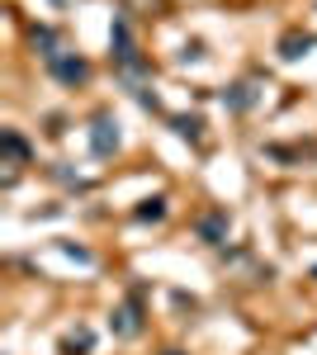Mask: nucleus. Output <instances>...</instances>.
Listing matches in <instances>:
<instances>
[{
	"label": "nucleus",
	"instance_id": "obj_1",
	"mask_svg": "<svg viewBox=\"0 0 317 355\" xmlns=\"http://www.w3.org/2000/svg\"><path fill=\"white\" fill-rule=\"evenodd\" d=\"M114 62H119V71L128 76V85H137V76L147 71L142 67V57H137V48H132V28H128V19H114Z\"/></svg>",
	"mask_w": 317,
	"mask_h": 355
},
{
	"label": "nucleus",
	"instance_id": "obj_2",
	"mask_svg": "<svg viewBox=\"0 0 317 355\" xmlns=\"http://www.w3.org/2000/svg\"><path fill=\"white\" fill-rule=\"evenodd\" d=\"M48 67H53L57 81H67V85H80L85 76H90V62H85V57H76V53H57Z\"/></svg>",
	"mask_w": 317,
	"mask_h": 355
},
{
	"label": "nucleus",
	"instance_id": "obj_3",
	"mask_svg": "<svg viewBox=\"0 0 317 355\" xmlns=\"http://www.w3.org/2000/svg\"><path fill=\"white\" fill-rule=\"evenodd\" d=\"M90 147H95V157H109V152L119 147V123H114L109 114H95V123H90Z\"/></svg>",
	"mask_w": 317,
	"mask_h": 355
},
{
	"label": "nucleus",
	"instance_id": "obj_4",
	"mask_svg": "<svg viewBox=\"0 0 317 355\" xmlns=\"http://www.w3.org/2000/svg\"><path fill=\"white\" fill-rule=\"evenodd\" d=\"M313 43H317L313 33H303V28H289V33L280 38V57H284V62H298V57L308 53Z\"/></svg>",
	"mask_w": 317,
	"mask_h": 355
},
{
	"label": "nucleus",
	"instance_id": "obj_5",
	"mask_svg": "<svg viewBox=\"0 0 317 355\" xmlns=\"http://www.w3.org/2000/svg\"><path fill=\"white\" fill-rule=\"evenodd\" d=\"M223 105H228L232 114H246L251 105H256V85L241 81V85H232V90H223Z\"/></svg>",
	"mask_w": 317,
	"mask_h": 355
},
{
	"label": "nucleus",
	"instance_id": "obj_6",
	"mask_svg": "<svg viewBox=\"0 0 317 355\" xmlns=\"http://www.w3.org/2000/svg\"><path fill=\"white\" fill-rule=\"evenodd\" d=\"M199 237H204V242H228V214H223V209H218V214H204V218H199Z\"/></svg>",
	"mask_w": 317,
	"mask_h": 355
},
{
	"label": "nucleus",
	"instance_id": "obj_7",
	"mask_svg": "<svg viewBox=\"0 0 317 355\" xmlns=\"http://www.w3.org/2000/svg\"><path fill=\"white\" fill-rule=\"evenodd\" d=\"M0 147H5V166H10V175H15V171H19V166L28 162L24 137H19V133H5V137H0Z\"/></svg>",
	"mask_w": 317,
	"mask_h": 355
},
{
	"label": "nucleus",
	"instance_id": "obj_8",
	"mask_svg": "<svg viewBox=\"0 0 317 355\" xmlns=\"http://www.w3.org/2000/svg\"><path fill=\"white\" fill-rule=\"evenodd\" d=\"M109 322H114V331H119V336H132V331L142 327V322H137V308H123V313H114V318H109Z\"/></svg>",
	"mask_w": 317,
	"mask_h": 355
},
{
	"label": "nucleus",
	"instance_id": "obj_9",
	"mask_svg": "<svg viewBox=\"0 0 317 355\" xmlns=\"http://www.w3.org/2000/svg\"><path fill=\"white\" fill-rule=\"evenodd\" d=\"M137 218H142V223H157V218H166V199H147V204L137 209Z\"/></svg>",
	"mask_w": 317,
	"mask_h": 355
},
{
	"label": "nucleus",
	"instance_id": "obj_10",
	"mask_svg": "<svg viewBox=\"0 0 317 355\" xmlns=\"http://www.w3.org/2000/svg\"><path fill=\"white\" fill-rule=\"evenodd\" d=\"M171 128L180 137H189V142H199V128H204V123H199V119H171Z\"/></svg>",
	"mask_w": 317,
	"mask_h": 355
},
{
	"label": "nucleus",
	"instance_id": "obj_11",
	"mask_svg": "<svg viewBox=\"0 0 317 355\" xmlns=\"http://www.w3.org/2000/svg\"><path fill=\"white\" fill-rule=\"evenodd\" d=\"M62 351H67V355L90 351V331H76V336H67V341H62Z\"/></svg>",
	"mask_w": 317,
	"mask_h": 355
},
{
	"label": "nucleus",
	"instance_id": "obj_12",
	"mask_svg": "<svg viewBox=\"0 0 317 355\" xmlns=\"http://www.w3.org/2000/svg\"><path fill=\"white\" fill-rule=\"evenodd\" d=\"M53 5H67V0H53Z\"/></svg>",
	"mask_w": 317,
	"mask_h": 355
},
{
	"label": "nucleus",
	"instance_id": "obj_13",
	"mask_svg": "<svg viewBox=\"0 0 317 355\" xmlns=\"http://www.w3.org/2000/svg\"><path fill=\"white\" fill-rule=\"evenodd\" d=\"M166 355H175V351H166Z\"/></svg>",
	"mask_w": 317,
	"mask_h": 355
},
{
	"label": "nucleus",
	"instance_id": "obj_14",
	"mask_svg": "<svg viewBox=\"0 0 317 355\" xmlns=\"http://www.w3.org/2000/svg\"><path fill=\"white\" fill-rule=\"evenodd\" d=\"M313 275H317V270H313Z\"/></svg>",
	"mask_w": 317,
	"mask_h": 355
}]
</instances>
